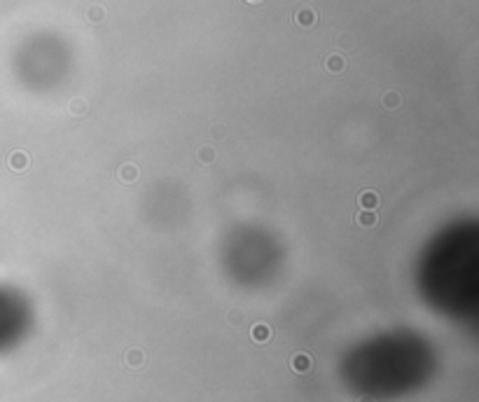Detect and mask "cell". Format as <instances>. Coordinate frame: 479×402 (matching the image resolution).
Returning a JSON list of instances; mask_svg holds the SVG:
<instances>
[{
	"label": "cell",
	"instance_id": "cell-1",
	"mask_svg": "<svg viewBox=\"0 0 479 402\" xmlns=\"http://www.w3.org/2000/svg\"><path fill=\"white\" fill-rule=\"evenodd\" d=\"M145 351H140V348H129L127 353H124V363H127V367H131V370H140V367L145 365Z\"/></svg>",
	"mask_w": 479,
	"mask_h": 402
},
{
	"label": "cell",
	"instance_id": "cell-2",
	"mask_svg": "<svg viewBox=\"0 0 479 402\" xmlns=\"http://www.w3.org/2000/svg\"><path fill=\"white\" fill-rule=\"evenodd\" d=\"M315 12L311 10V7H302V10H297V14H295V24L302 26V28H311V26H315Z\"/></svg>",
	"mask_w": 479,
	"mask_h": 402
},
{
	"label": "cell",
	"instance_id": "cell-3",
	"mask_svg": "<svg viewBox=\"0 0 479 402\" xmlns=\"http://www.w3.org/2000/svg\"><path fill=\"white\" fill-rule=\"evenodd\" d=\"M290 367L297 372V374H304V372H309L311 367H313V360H311L306 353H297V355H292Z\"/></svg>",
	"mask_w": 479,
	"mask_h": 402
},
{
	"label": "cell",
	"instance_id": "cell-4",
	"mask_svg": "<svg viewBox=\"0 0 479 402\" xmlns=\"http://www.w3.org/2000/svg\"><path fill=\"white\" fill-rule=\"evenodd\" d=\"M360 206H363L365 211H374V208L379 206V194H376L374 189L363 192V194H360Z\"/></svg>",
	"mask_w": 479,
	"mask_h": 402
},
{
	"label": "cell",
	"instance_id": "cell-5",
	"mask_svg": "<svg viewBox=\"0 0 479 402\" xmlns=\"http://www.w3.org/2000/svg\"><path fill=\"white\" fill-rule=\"evenodd\" d=\"M250 337H253L257 344H264V341H269V337H271V330H269V325L257 323L253 330H250Z\"/></svg>",
	"mask_w": 479,
	"mask_h": 402
},
{
	"label": "cell",
	"instance_id": "cell-6",
	"mask_svg": "<svg viewBox=\"0 0 479 402\" xmlns=\"http://www.w3.org/2000/svg\"><path fill=\"white\" fill-rule=\"evenodd\" d=\"M26 166H28V154H26V152L17 150V152L10 154V169H14V171H24Z\"/></svg>",
	"mask_w": 479,
	"mask_h": 402
},
{
	"label": "cell",
	"instance_id": "cell-7",
	"mask_svg": "<svg viewBox=\"0 0 479 402\" xmlns=\"http://www.w3.org/2000/svg\"><path fill=\"white\" fill-rule=\"evenodd\" d=\"M355 220H358L360 227H367V229L376 227V215H374V211H365V208H363V211L355 215Z\"/></svg>",
	"mask_w": 479,
	"mask_h": 402
},
{
	"label": "cell",
	"instance_id": "cell-8",
	"mask_svg": "<svg viewBox=\"0 0 479 402\" xmlns=\"http://www.w3.org/2000/svg\"><path fill=\"white\" fill-rule=\"evenodd\" d=\"M119 178L124 180V183H134L136 178H138V166L136 164H124L119 169Z\"/></svg>",
	"mask_w": 479,
	"mask_h": 402
},
{
	"label": "cell",
	"instance_id": "cell-9",
	"mask_svg": "<svg viewBox=\"0 0 479 402\" xmlns=\"http://www.w3.org/2000/svg\"><path fill=\"white\" fill-rule=\"evenodd\" d=\"M325 66H328L330 73H341V70H344V59H341L339 54H330Z\"/></svg>",
	"mask_w": 479,
	"mask_h": 402
},
{
	"label": "cell",
	"instance_id": "cell-10",
	"mask_svg": "<svg viewBox=\"0 0 479 402\" xmlns=\"http://www.w3.org/2000/svg\"><path fill=\"white\" fill-rule=\"evenodd\" d=\"M87 19H89L91 24H98V21L105 19V10L101 5H91L89 10H87Z\"/></svg>",
	"mask_w": 479,
	"mask_h": 402
},
{
	"label": "cell",
	"instance_id": "cell-11",
	"mask_svg": "<svg viewBox=\"0 0 479 402\" xmlns=\"http://www.w3.org/2000/svg\"><path fill=\"white\" fill-rule=\"evenodd\" d=\"M215 157H218L215 147H208V145L199 147V162H201V164H213V162H215Z\"/></svg>",
	"mask_w": 479,
	"mask_h": 402
},
{
	"label": "cell",
	"instance_id": "cell-12",
	"mask_svg": "<svg viewBox=\"0 0 479 402\" xmlns=\"http://www.w3.org/2000/svg\"><path fill=\"white\" fill-rule=\"evenodd\" d=\"M381 103L386 105V110H395L397 105H400V94L397 92H386L381 98Z\"/></svg>",
	"mask_w": 479,
	"mask_h": 402
},
{
	"label": "cell",
	"instance_id": "cell-13",
	"mask_svg": "<svg viewBox=\"0 0 479 402\" xmlns=\"http://www.w3.org/2000/svg\"><path fill=\"white\" fill-rule=\"evenodd\" d=\"M70 112H73V115H85V112H87V101H82V98H73V101H70Z\"/></svg>",
	"mask_w": 479,
	"mask_h": 402
},
{
	"label": "cell",
	"instance_id": "cell-14",
	"mask_svg": "<svg viewBox=\"0 0 479 402\" xmlns=\"http://www.w3.org/2000/svg\"><path fill=\"white\" fill-rule=\"evenodd\" d=\"M229 320H231V323H241L243 316L238 313V311H231V313H229Z\"/></svg>",
	"mask_w": 479,
	"mask_h": 402
},
{
	"label": "cell",
	"instance_id": "cell-15",
	"mask_svg": "<svg viewBox=\"0 0 479 402\" xmlns=\"http://www.w3.org/2000/svg\"><path fill=\"white\" fill-rule=\"evenodd\" d=\"M213 136H215V138H222V136H225V127H215L213 129Z\"/></svg>",
	"mask_w": 479,
	"mask_h": 402
},
{
	"label": "cell",
	"instance_id": "cell-16",
	"mask_svg": "<svg viewBox=\"0 0 479 402\" xmlns=\"http://www.w3.org/2000/svg\"><path fill=\"white\" fill-rule=\"evenodd\" d=\"M358 402H374V400H370V397H363V400H358Z\"/></svg>",
	"mask_w": 479,
	"mask_h": 402
},
{
	"label": "cell",
	"instance_id": "cell-17",
	"mask_svg": "<svg viewBox=\"0 0 479 402\" xmlns=\"http://www.w3.org/2000/svg\"><path fill=\"white\" fill-rule=\"evenodd\" d=\"M248 3H262V0H248Z\"/></svg>",
	"mask_w": 479,
	"mask_h": 402
}]
</instances>
